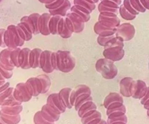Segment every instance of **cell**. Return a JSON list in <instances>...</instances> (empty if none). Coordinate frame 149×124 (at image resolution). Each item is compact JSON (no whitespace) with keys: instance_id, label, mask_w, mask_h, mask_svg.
Wrapping results in <instances>:
<instances>
[{"instance_id":"obj_16","label":"cell","mask_w":149,"mask_h":124,"mask_svg":"<svg viewBox=\"0 0 149 124\" xmlns=\"http://www.w3.org/2000/svg\"><path fill=\"white\" fill-rule=\"evenodd\" d=\"M148 100H149V87H148V91H147L146 94V95L141 99V104L144 105L146 102Z\"/></svg>"},{"instance_id":"obj_15","label":"cell","mask_w":149,"mask_h":124,"mask_svg":"<svg viewBox=\"0 0 149 124\" xmlns=\"http://www.w3.org/2000/svg\"><path fill=\"white\" fill-rule=\"evenodd\" d=\"M5 29L1 28L0 29V47H4V42H3V36H4V33Z\"/></svg>"},{"instance_id":"obj_12","label":"cell","mask_w":149,"mask_h":124,"mask_svg":"<svg viewBox=\"0 0 149 124\" xmlns=\"http://www.w3.org/2000/svg\"><path fill=\"white\" fill-rule=\"evenodd\" d=\"M22 103L17 101V100L15 99L13 94H12L11 96H10V97L7 99V100H4V102L2 103L1 106H16V105H20Z\"/></svg>"},{"instance_id":"obj_14","label":"cell","mask_w":149,"mask_h":124,"mask_svg":"<svg viewBox=\"0 0 149 124\" xmlns=\"http://www.w3.org/2000/svg\"><path fill=\"white\" fill-rule=\"evenodd\" d=\"M0 73L2 75V76L4 77L5 79H9V78H12L13 73V71H6V70L3 69V68L0 66Z\"/></svg>"},{"instance_id":"obj_24","label":"cell","mask_w":149,"mask_h":124,"mask_svg":"<svg viewBox=\"0 0 149 124\" xmlns=\"http://www.w3.org/2000/svg\"><path fill=\"white\" fill-rule=\"evenodd\" d=\"M1 0H0V2H1Z\"/></svg>"},{"instance_id":"obj_2","label":"cell","mask_w":149,"mask_h":124,"mask_svg":"<svg viewBox=\"0 0 149 124\" xmlns=\"http://www.w3.org/2000/svg\"><path fill=\"white\" fill-rule=\"evenodd\" d=\"M100 0H74V6L63 19V38H69L72 33H80L86 22L90 19V14Z\"/></svg>"},{"instance_id":"obj_22","label":"cell","mask_w":149,"mask_h":124,"mask_svg":"<svg viewBox=\"0 0 149 124\" xmlns=\"http://www.w3.org/2000/svg\"><path fill=\"white\" fill-rule=\"evenodd\" d=\"M0 124H7V123H4V122L3 121L1 120V118H0Z\"/></svg>"},{"instance_id":"obj_11","label":"cell","mask_w":149,"mask_h":124,"mask_svg":"<svg viewBox=\"0 0 149 124\" xmlns=\"http://www.w3.org/2000/svg\"><path fill=\"white\" fill-rule=\"evenodd\" d=\"M13 91H14V88H13V87H9L5 91L0 93V106H1V105L4 103V100H7L10 96H11L13 94Z\"/></svg>"},{"instance_id":"obj_5","label":"cell","mask_w":149,"mask_h":124,"mask_svg":"<svg viewBox=\"0 0 149 124\" xmlns=\"http://www.w3.org/2000/svg\"><path fill=\"white\" fill-rule=\"evenodd\" d=\"M51 17L52 15L49 13H43L42 15H40L37 19V28L39 33L44 36H47L51 33L49 28V22Z\"/></svg>"},{"instance_id":"obj_8","label":"cell","mask_w":149,"mask_h":124,"mask_svg":"<svg viewBox=\"0 0 149 124\" xmlns=\"http://www.w3.org/2000/svg\"><path fill=\"white\" fill-rule=\"evenodd\" d=\"M1 110L6 114L16 116V115H20V113H21L23 110V106L21 105L16 106H1Z\"/></svg>"},{"instance_id":"obj_4","label":"cell","mask_w":149,"mask_h":124,"mask_svg":"<svg viewBox=\"0 0 149 124\" xmlns=\"http://www.w3.org/2000/svg\"><path fill=\"white\" fill-rule=\"evenodd\" d=\"M13 96L17 101L20 103L28 102L32 98L31 96L29 94V91L26 88L25 83H19L16 85L15 88L13 91Z\"/></svg>"},{"instance_id":"obj_18","label":"cell","mask_w":149,"mask_h":124,"mask_svg":"<svg viewBox=\"0 0 149 124\" xmlns=\"http://www.w3.org/2000/svg\"><path fill=\"white\" fill-rule=\"evenodd\" d=\"M102 120H103V119H102L101 118H97L93 119V121H91L90 122H89L87 124H99L100 122L102 121Z\"/></svg>"},{"instance_id":"obj_20","label":"cell","mask_w":149,"mask_h":124,"mask_svg":"<svg viewBox=\"0 0 149 124\" xmlns=\"http://www.w3.org/2000/svg\"><path fill=\"white\" fill-rule=\"evenodd\" d=\"M99 124H108V123H107V121H106L104 120H102V121Z\"/></svg>"},{"instance_id":"obj_13","label":"cell","mask_w":149,"mask_h":124,"mask_svg":"<svg viewBox=\"0 0 149 124\" xmlns=\"http://www.w3.org/2000/svg\"><path fill=\"white\" fill-rule=\"evenodd\" d=\"M33 123L34 124H55V123H50L44 119L41 116L39 111L35 113L34 116H33Z\"/></svg>"},{"instance_id":"obj_6","label":"cell","mask_w":149,"mask_h":124,"mask_svg":"<svg viewBox=\"0 0 149 124\" xmlns=\"http://www.w3.org/2000/svg\"><path fill=\"white\" fill-rule=\"evenodd\" d=\"M12 50L13 49L7 48V49H4L0 52V62L5 65L6 66L12 68V69H14L15 66L10 60V54H11Z\"/></svg>"},{"instance_id":"obj_21","label":"cell","mask_w":149,"mask_h":124,"mask_svg":"<svg viewBox=\"0 0 149 124\" xmlns=\"http://www.w3.org/2000/svg\"><path fill=\"white\" fill-rule=\"evenodd\" d=\"M5 83H6L5 81H0V87L2 86L4 84H5Z\"/></svg>"},{"instance_id":"obj_23","label":"cell","mask_w":149,"mask_h":124,"mask_svg":"<svg viewBox=\"0 0 149 124\" xmlns=\"http://www.w3.org/2000/svg\"><path fill=\"white\" fill-rule=\"evenodd\" d=\"M148 68H149V62H148Z\"/></svg>"},{"instance_id":"obj_3","label":"cell","mask_w":149,"mask_h":124,"mask_svg":"<svg viewBox=\"0 0 149 124\" xmlns=\"http://www.w3.org/2000/svg\"><path fill=\"white\" fill-rule=\"evenodd\" d=\"M45 5L52 16L61 15L65 17L71 9V4L68 0H38Z\"/></svg>"},{"instance_id":"obj_17","label":"cell","mask_w":149,"mask_h":124,"mask_svg":"<svg viewBox=\"0 0 149 124\" xmlns=\"http://www.w3.org/2000/svg\"><path fill=\"white\" fill-rule=\"evenodd\" d=\"M9 87H10V83L9 82H6L5 84H3L2 86H1L0 87V93L3 92L4 91H5L7 89H8Z\"/></svg>"},{"instance_id":"obj_19","label":"cell","mask_w":149,"mask_h":124,"mask_svg":"<svg viewBox=\"0 0 149 124\" xmlns=\"http://www.w3.org/2000/svg\"><path fill=\"white\" fill-rule=\"evenodd\" d=\"M0 81H5V78L2 76L1 73H0Z\"/></svg>"},{"instance_id":"obj_7","label":"cell","mask_w":149,"mask_h":124,"mask_svg":"<svg viewBox=\"0 0 149 124\" xmlns=\"http://www.w3.org/2000/svg\"><path fill=\"white\" fill-rule=\"evenodd\" d=\"M0 118L7 124H18L20 121V116H11V115L6 114L0 110Z\"/></svg>"},{"instance_id":"obj_1","label":"cell","mask_w":149,"mask_h":124,"mask_svg":"<svg viewBox=\"0 0 149 124\" xmlns=\"http://www.w3.org/2000/svg\"><path fill=\"white\" fill-rule=\"evenodd\" d=\"M122 0H100L98 4L99 16L94 30L100 37L112 39L118 28L120 19L118 17Z\"/></svg>"},{"instance_id":"obj_9","label":"cell","mask_w":149,"mask_h":124,"mask_svg":"<svg viewBox=\"0 0 149 124\" xmlns=\"http://www.w3.org/2000/svg\"><path fill=\"white\" fill-rule=\"evenodd\" d=\"M131 78H125L122 79L120 82V93L122 96L127 97H130L129 92V87L131 81H132Z\"/></svg>"},{"instance_id":"obj_10","label":"cell","mask_w":149,"mask_h":124,"mask_svg":"<svg viewBox=\"0 0 149 124\" xmlns=\"http://www.w3.org/2000/svg\"><path fill=\"white\" fill-rule=\"evenodd\" d=\"M42 110H43L44 112L47 113L54 121H58V119H59L60 116L61 115L58 113L57 111H55L53 108L50 107V106L48 105L47 104H45L43 107H42Z\"/></svg>"}]
</instances>
